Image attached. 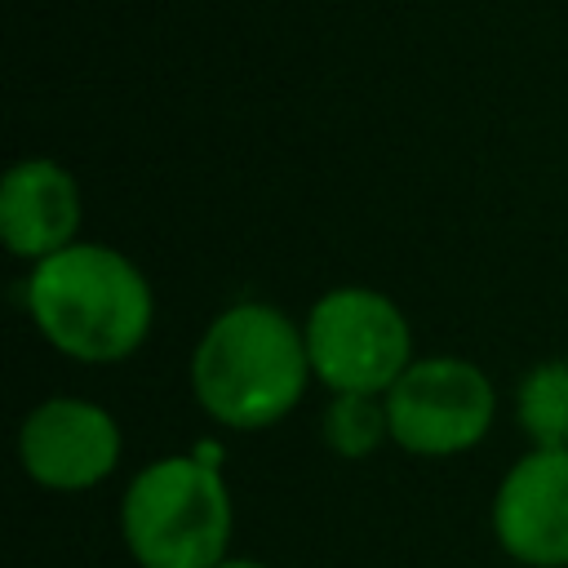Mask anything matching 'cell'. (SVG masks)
<instances>
[{
  "mask_svg": "<svg viewBox=\"0 0 568 568\" xmlns=\"http://www.w3.org/2000/svg\"><path fill=\"white\" fill-rule=\"evenodd\" d=\"M306 333L271 302L226 306L195 342V404L226 430H266L284 422L311 382Z\"/></svg>",
  "mask_w": 568,
  "mask_h": 568,
  "instance_id": "obj_1",
  "label": "cell"
},
{
  "mask_svg": "<svg viewBox=\"0 0 568 568\" xmlns=\"http://www.w3.org/2000/svg\"><path fill=\"white\" fill-rule=\"evenodd\" d=\"M22 297L40 337L80 364L129 359L155 320L146 275L106 244L75 240L71 248L36 262Z\"/></svg>",
  "mask_w": 568,
  "mask_h": 568,
  "instance_id": "obj_2",
  "label": "cell"
},
{
  "mask_svg": "<svg viewBox=\"0 0 568 568\" xmlns=\"http://www.w3.org/2000/svg\"><path fill=\"white\" fill-rule=\"evenodd\" d=\"M231 528V493L204 457H160L120 497V537L138 568H217Z\"/></svg>",
  "mask_w": 568,
  "mask_h": 568,
  "instance_id": "obj_3",
  "label": "cell"
},
{
  "mask_svg": "<svg viewBox=\"0 0 568 568\" xmlns=\"http://www.w3.org/2000/svg\"><path fill=\"white\" fill-rule=\"evenodd\" d=\"M311 373L333 395H386L413 364V328L404 311L364 284L328 288L306 324Z\"/></svg>",
  "mask_w": 568,
  "mask_h": 568,
  "instance_id": "obj_4",
  "label": "cell"
},
{
  "mask_svg": "<svg viewBox=\"0 0 568 568\" xmlns=\"http://www.w3.org/2000/svg\"><path fill=\"white\" fill-rule=\"evenodd\" d=\"M497 413L493 382L479 364L457 355L413 359L408 373L386 390L390 439L413 457L470 453Z\"/></svg>",
  "mask_w": 568,
  "mask_h": 568,
  "instance_id": "obj_5",
  "label": "cell"
},
{
  "mask_svg": "<svg viewBox=\"0 0 568 568\" xmlns=\"http://www.w3.org/2000/svg\"><path fill=\"white\" fill-rule=\"evenodd\" d=\"M22 470L49 493L98 488L120 462L115 417L80 395H53L36 404L18 430Z\"/></svg>",
  "mask_w": 568,
  "mask_h": 568,
  "instance_id": "obj_6",
  "label": "cell"
},
{
  "mask_svg": "<svg viewBox=\"0 0 568 568\" xmlns=\"http://www.w3.org/2000/svg\"><path fill=\"white\" fill-rule=\"evenodd\" d=\"M493 537L528 568H568V448H528L493 493Z\"/></svg>",
  "mask_w": 568,
  "mask_h": 568,
  "instance_id": "obj_7",
  "label": "cell"
},
{
  "mask_svg": "<svg viewBox=\"0 0 568 568\" xmlns=\"http://www.w3.org/2000/svg\"><path fill=\"white\" fill-rule=\"evenodd\" d=\"M80 231V186L44 155L18 160L0 178V240L13 257L44 262L75 244Z\"/></svg>",
  "mask_w": 568,
  "mask_h": 568,
  "instance_id": "obj_8",
  "label": "cell"
},
{
  "mask_svg": "<svg viewBox=\"0 0 568 568\" xmlns=\"http://www.w3.org/2000/svg\"><path fill=\"white\" fill-rule=\"evenodd\" d=\"M515 417L532 448H568V359H546L524 373Z\"/></svg>",
  "mask_w": 568,
  "mask_h": 568,
  "instance_id": "obj_9",
  "label": "cell"
},
{
  "mask_svg": "<svg viewBox=\"0 0 568 568\" xmlns=\"http://www.w3.org/2000/svg\"><path fill=\"white\" fill-rule=\"evenodd\" d=\"M320 435L337 457H351V462L377 453L382 439L390 435L386 395H333L320 417Z\"/></svg>",
  "mask_w": 568,
  "mask_h": 568,
  "instance_id": "obj_10",
  "label": "cell"
},
{
  "mask_svg": "<svg viewBox=\"0 0 568 568\" xmlns=\"http://www.w3.org/2000/svg\"><path fill=\"white\" fill-rule=\"evenodd\" d=\"M217 568H266V564H257V559H231V555H226Z\"/></svg>",
  "mask_w": 568,
  "mask_h": 568,
  "instance_id": "obj_11",
  "label": "cell"
}]
</instances>
